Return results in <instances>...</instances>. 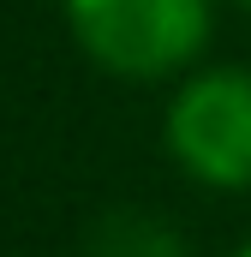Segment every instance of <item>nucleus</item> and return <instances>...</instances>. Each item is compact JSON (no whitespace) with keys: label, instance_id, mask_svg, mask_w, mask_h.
Instances as JSON below:
<instances>
[{"label":"nucleus","instance_id":"f257e3e1","mask_svg":"<svg viewBox=\"0 0 251 257\" xmlns=\"http://www.w3.org/2000/svg\"><path fill=\"white\" fill-rule=\"evenodd\" d=\"M78 48L126 84H162L203 60L215 0H60Z\"/></svg>","mask_w":251,"mask_h":257},{"label":"nucleus","instance_id":"f03ea898","mask_svg":"<svg viewBox=\"0 0 251 257\" xmlns=\"http://www.w3.org/2000/svg\"><path fill=\"white\" fill-rule=\"evenodd\" d=\"M168 156L209 192H251V66H191L162 114Z\"/></svg>","mask_w":251,"mask_h":257},{"label":"nucleus","instance_id":"7ed1b4c3","mask_svg":"<svg viewBox=\"0 0 251 257\" xmlns=\"http://www.w3.org/2000/svg\"><path fill=\"white\" fill-rule=\"evenodd\" d=\"M84 257H191L186 233L150 209H108L96 227H90V245Z\"/></svg>","mask_w":251,"mask_h":257},{"label":"nucleus","instance_id":"20e7f679","mask_svg":"<svg viewBox=\"0 0 251 257\" xmlns=\"http://www.w3.org/2000/svg\"><path fill=\"white\" fill-rule=\"evenodd\" d=\"M233 257H251V245H239V251H233Z\"/></svg>","mask_w":251,"mask_h":257},{"label":"nucleus","instance_id":"39448f33","mask_svg":"<svg viewBox=\"0 0 251 257\" xmlns=\"http://www.w3.org/2000/svg\"><path fill=\"white\" fill-rule=\"evenodd\" d=\"M239 6H245V12H251V0H239Z\"/></svg>","mask_w":251,"mask_h":257}]
</instances>
